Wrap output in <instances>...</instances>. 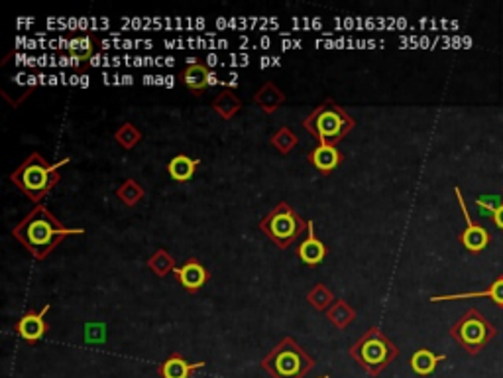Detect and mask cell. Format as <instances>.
Masks as SVG:
<instances>
[{"label":"cell","instance_id":"cell-1","mask_svg":"<svg viewBox=\"0 0 503 378\" xmlns=\"http://www.w3.org/2000/svg\"><path fill=\"white\" fill-rule=\"evenodd\" d=\"M85 229H69L46 205H36L12 229V237L36 260H46L67 237L83 235Z\"/></svg>","mask_w":503,"mask_h":378},{"label":"cell","instance_id":"cell-2","mask_svg":"<svg viewBox=\"0 0 503 378\" xmlns=\"http://www.w3.org/2000/svg\"><path fill=\"white\" fill-rule=\"evenodd\" d=\"M71 158H63L50 164L40 152H32L18 168L11 174V181L36 205L61 181V168L67 166Z\"/></svg>","mask_w":503,"mask_h":378},{"label":"cell","instance_id":"cell-3","mask_svg":"<svg viewBox=\"0 0 503 378\" xmlns=\"http://www.w3.org/2000/svg\"><path fill=\"white\" fill-rule=\"evenodd\" d=\"M303 129L318 144L336 146L356 129V120L336 100L326 99L303 119Z\"/></svg>","mask_w":503,"mask_h":378},{"label":"cell","instance_id":"cell-4","mask_svg":"<svg viewBox=\"0 0 503 378\" xmlns=\"http://www.w3.org/2000/svg\"><path fill=\"white\" fill-rule=\"evenodd\" d=\"M356 365L364 368L368 377H380L399 357V347L380 327H370L348 348Z\"/></svg>","mask_w":503,"mask_h":378},{"label":"cell","instance_id":"cell-5","mask_svg":"<svg viewBox=\"0 0 503 378\" xmlns=\"http://www.w3.org/2000/svg\"><path fill=\"white\" fill-rule=\"evenodd\" d=\"M271 378H305L315 368V358L293 337H283L260 363Z\"/></svg>","mask_w":503,"mask_h":378},{"label":"cell","instance_id":"cell-6","mask_svg":"<svg viewBox=\"0 0 503 378\" xmlns=\"http://www.w3.org/2000/svg\"><path fill=\"white\" fill-rule=\"evenodd\" d=\"M307 229H309V221L303 219L287 201H279L276 207L260 221V230L281 250L291 249L293 242Z\"/></svg>","mask_w":503,"mask_h":378},{"label":"cell","instance_id":"cell-7","mask_svg":"<svg viewBox=\"0 0 503 378\" xmlns=\"http://www.w3.org/2000/svg\"><path fill=\"white\" fill-rule=\"evenodd\" d=\"M448 333L466 353L478 355L492 339H495L497 329L483 318L480 309L470 308L464 311L462 318L454 323Z\"/></svg>","mask_w":503,"mask_h":378},{"label":"cell","instance_id":"cell-8","mask_svg":"<svg viewBox=\"0 0 503 378\" xmlns=\"http://www.w3.org/2000/svg\"><path fill=\"white\" fill-rule=\"evenodd\" d=\"M454 193H456V200H458V205H460V211H462L464 215V221H466V229L460 233V245H462L464 249L468 250L470 254H480L482 250H485V247L490 245V233L485 227L482 225H478L476 221L470 217V211H468V205H466V201L462 197V189L460 188H454Z\"/></svg>","mask_w":503,"mask_h":378},{"label":"cell","instance_id":"cell-9","mask_svg":"<svg viewBox=\"0 0 503 378\" xmlns=\"http://www.w3.org/2000/svg\"><path fill=\"white\" fill-rule=\"evenodd\" d=\"M51 306H43L41 311H26L18 321H16V333L28 343H38L46 337V333L50 331V325L46 321V315L50 313Z\"/></svg>","mask_w":503,"mask_h":378},{"label":"cell","instance_id":"cell-10","mask_svg":"<svg viewBox=\"0 0 503 378\" xmlns=\"http://www.w3.org/2000/svg\"><path fill=\"white\" fill-rule=\"evenodd\" d=\"M181 81H183V85L187 87L191 93H203L205 89L208 87H213V85H217L218 83V77L215 71L208 67L205 61H191L187 67L183 70L181 73Z\"/></svg>","mask_w":503,"mask_h":378},{"label":"cell","instance_id":"cell-11","mask_svg":"<svg viewBox=\"0 0 503 378\" xmlns=\"http://www.w3.org/2000/svg\"><path fill=\"white\" fill-rule=\"evenodd\" d=\"M173 274L177 276L179 284H181L183 289L189 292V294H197L199 289L203 288V286H207L208 280H210L208 268H205L195 256L185 260V264H183L181 268L173 270Z\"/></svg>","mask_w":503,"mask_h":378},{"label":"cell","instance_id":"cell-12","mask_svg":"<svg viewBox=\"0 0 503 378\" xmlns=\"http://www.w3.org/2000/svg\"><path fill=\"white\" fill-rule=\"evenodd\" d=\"M326 245L315 235V221H309L307 237L297 247V256L307 266H318L326 256Z\"/></svg>","mask_w":503,"mask_h":378},{"label":"cell","instance_id":"cell-13","mask_svg":"<svg viewBox=\"0 0 503 378\" xmlns=\"http://www.w3.org/2000/svg\"><path fill=\"white\" fill-rule=\"evenodd\" d=\"M342 159H344V156H342L340 150L336 146H326V144H316L315 148L307 154V162L323 176L333 174L342 164Z\"/></svg>","mask_w":503,"mask_h":378},{"label":"cell","instance_id":"cell-14","mask_svg":"<svg viewBox=\"0 0 503 378\" xmlns=\"http://www.w3.org/2000/svg\"><path fill=\"white\" fill-rule=\"evenodd\" d=\"M207 363L199 360V363H189L183 358L181 353H171L163 363H159L158 374L161 378H193L195 370L205 368Z\"/></svg>","mask_w":503,"mask_h":378},{"label":"cell","instance_id":"cell-15","mask_svg":"<svg viewBox=\"0 0 503 378\" xmlns=\"http://www.w3.org/2000/svg\"><path fill=\"white\" fill-rule=\"evenodd\" d=\"M470 298H490L495 304V308L503 309V274L490 284V288L483 292H466V294H446V296H433L431 301H456V299H470Z\"/></svg>","mask_w":503,"mask_h":378},{"label":"cell","instance_id":"cell-16","mask_svg":"<svg viewBox=\"0 0 503 378\" xmlns=\"http://www.w3.org/2000/svg\"><path fill=\"white\" fill-rule=\"evenodd\" d=\"M286 100V93L279 89L274 81L264 83V85L256 91V95H254V103H256L257 107L264 110L266 115H274L279 107H283Z\"/></svg>","mask_w":503,"mask_h":378},{"label":"cell","instance_id":"cell-17","mask_svg":"<svg viewBox=\"0 0 503 378\" xmlns=\"http://www.w3.org/2000/svg\"><path fill=\"white\" fill-rule=\"evenodd\" d=\"M199 166H201V159L199 158H189L187 154H177V156L168 164V174L173 181L185 183V181H191V179H193Z\"/></svg>","mask_w":503,"mask_h":378},{"label":"cell","instance_id":"cell-18","mask_svg":"<svg viewBox=\"0 0 503 378\" xmlns=\"http://www.w3.org/2000/svg\"><path fill=\"white\" fill-rule=\"evenodd\" d=\"M240 109H242V100L232 89H222L213 99V110L222 120H230L232 117H236Z\"/></svg>","mask_w":503,"mask_h":378},{"label":"cell","instance_id":"cell-19","mask_svg":"<svg viewBox=\"0 0 503 378\" xmlns=\"http://www.w3.org/2000/svg\"><path fill=\"white\" fill-rule=\"evenodd\" d=\"M444 358H446V355H434L433 351H429V348H419L411 357V368L419 377H429V374H433L438 367V363H443Z\"/></svg>","mask_w":503,"mask_h":378},{"label":"cell","instance_id":"cell-20","mask_svg":"<svg viewBox=\"0 0 503 378\" xmlns=\"http://www.w3.org/2000/svg\"><path fill=\"white\" fill-rule=\"evenodd\" d=\"M326 319L335 325L336 329L344 331L350 323H354L356 309L346 301V299H336L335 304L325 311Z\"/></svg>","mask_w":503,"mask_h":378},{"label":"cell","instance_id":"cell-21","mask_svg":"<svg viewBox=\"0 0 503 378\" xmlns=\"http://www.w3.org/2000/svg\"><path fill=\"white\" fill-rule=\"evenodd\" d=\"M148 268L158 276V278H166L169 272H173V270L177 268V264H175V259L169 254L166 249H158L152 256L148 259Z\"/></svg>","mask_w":503,"mask_h":378},{"label":"cell","instance_id":"cell-22","mask_svg":"<svg viewBox=\"0 0 503 378\" xmlns=\"http://www.w3.org/2000/svg\"><path fill=\"white\" fill-rule=\"evenodd\" d=\"M269 142H271V146H274L279 154L287 156V154H291L293 148L299 144V138H297V134L289 129V126H279V129L269 136Z\"/></svg>","mask_w":503,"mask_h":378},{"label":"cell","instance_id":"cell-23","mask_svg":"<svg viewBox=\"0 0 503 378\" xmlns=\"http://www.w3.org/2000/svg\"><path fill=\"white\" fill-rule=\"evenodd\" d=\"M336 301L333 289H328L325 284H315V288L309 289L307 294V304L316 311H326Z\"/></svg>","mask_w":503,"mask_h":378},{"label":"cell","instance_id":"cell-24","mask_svg":"<svg viewBox=\"0 0 503 378\" xmlns=\"http://www.w3.org/2000/svg\"><path fill=\"white\" fill-rule=\"evenodd\" d=\"M140 140H142V130L132 122H124L114 130V142H119L120 148L134 150L138 146Z\"/></svg>","mask_w":503,"mask_h":378},{"label":"cell","instance_id":"cell-25","mask_svg":"<svg viewBox=\"0 0 503 378\" xmlns=\"http://www.w3.org/2000/svg\"><path fill=\"white\" fill-rule=\"evenodd\" d=\"M144 195H146V189L142 188L136 179H126V181L116 189V197H119L124 205H128V207L138 205L140 201L144 200Z\"/></svg>","mask_w":503,"mask_h":378},{"label":"cell","instance_id":"cell-26","mask_svg":"<svg viewBox=\"0 0 503 378\" xmlns=\"http://www.w3.org/2000/svg\"><path fill=\"white\" fill-rule=\"evenodd\" d=\"M95 44H97L95 36H90V34L89 36H83L79 40L71 41L69 46H67V53L75 61H87L93 56V51H95Z\"/></svg>","mask_w":503,"mask_h":378},{"label":"cell","instance_id":"cell-27","mask_svg":"<svg viewBox=\"0 0 503 378\" xmlns=\"http://www.w3.org/2000/svg\"><path fill=\"white\" fill-rule=\"evenodd\" d=\"M476 203H478V209L482 207V209L485 211V213H490V215H492L493 211L502 205L499 197H495V195H490V197H478V201H476Z\"/></svg>","mask_w":503,"mask_h":378},{"label":"cell","instance_id":"cell-28","mask_svg":"<svg viewBox=\"0 0 503 378\" xmlns=\"http://www.w3.org/2000/svg\"><path fill=\"white\" fill-rule=\"evenodd\" d=\"M492 223L495 225V227H497V229L503 230V201H502V205H499V207H497V209L492 213Z\"/></svg>","mask_w":503,"mask_h":378},{"label":"cell","instance_id":"cell-29","mask_svg":"<svg viewBox=\"0 0 503 378\" xmlns=\"http://www.w3.org/2000/svg\"><path fill=\"white\" fill-rule=\"evenodd\" d=\"M318 378H330V377H318Z\"/></svg>","mask_w":503,"mask_h":378},{"label":"cell","instance_id":"cell-30","mask_svg":"<svg viewBox=\"0 0 503 378\" xmlns=\"http://www.w3.org/2000/svg\"><path fill=\"white\" fill-rule=\"evenodd\" d=\"M502 193H503V191H502Z\"/></svg>","mask_w":503,"mask_h":378}]
</instances>
